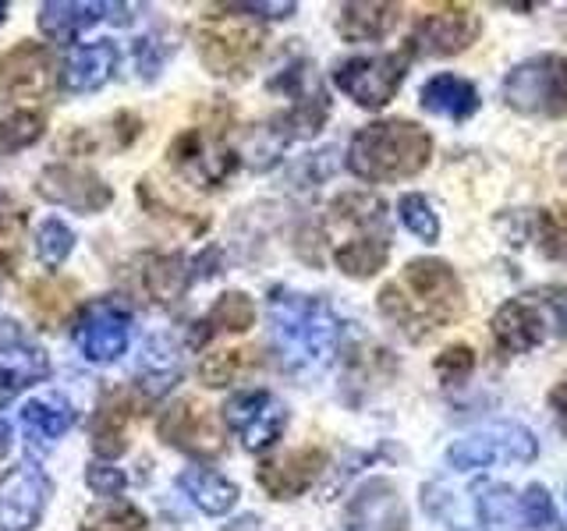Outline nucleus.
Returning a JSON list of instances; mask_svg holds the SVG:
<instances>
[{"label": "nucleus", "instance_id": "nucleus-25", "mask_svg": "<svg viewBox=\"0 0 567 531\" xmlns=\"http://www.w3.org/2000/svg\"><path fill=\"white\" fill-rule=\"evenodd\" d=\"M177 489H182L203 513H209V518H220V513L235 510V503H238V486L206 465L185 468L177 475Z\"/></svg>", "mask_w": 567, "mask_h": 531}, {"label": "nucleus", "instance_id": "nucleus-46", "mask_svg": "<svg viewBox=\"0 0 567 531\" xmlns=\"http://www.w3.org/2000/svg\"><path fill=\"white\" fill-rule=\"evenodd\" d=\"M8 18V0H0V22Z\"/></svg>", "mask_w": 567, "mask_h": 531}, {"label": "nucleus", "instance_id": "nucleus-39", "mask_svg": "<svg viewBox=\"0 0 567 531\" xmlns=\"http://www.w3.org/2000/svg\"><path fill=\"white\" fill-rule=\"evenodd\" d=\"M536 241L546 259L567 262V212H536Z\"/></svg>", "mask_w": 567, "mask_h": 531}, {"label": "nucleus", "instance_id": "nucleus-17", "mask_svg": "<svg viewBox=\"0 0 567 531\" xmlns=\"http://www.w3.org/2000/svg\"><path fill=\"white\" fill-rule=\"evenodd\" d=\"M50 376V358L35 347L18 323H0V407L14 400L25 386Z\"/></svg>", "mask_w": 567, "mask_h": 531}, {"label": "nucleus", "instance_id": "nucleus-42", "mask_svg": "<svg viewBox=\"0 0 567 531\" xmlns=\"http://www.w3.org/2000/svg\"><path fill=\"white\" fill-rule=\"evenodd\" d=\"M472 368H475V351L465 344H454L436 358V372L447 383H461L465 376H472Z\"/></svg>", "mask_w": 567, "mask_h": 531}, {"label": "nucleus", "instance_id": "nucleus-13", "mask_svg": "<svg viewBox=\"0 0 567 531\" xmlns=\"http://www.w3.org/2000/svg\"><path fill=\"white\" fill-rule=\"evenodd\" d=\"M156 436L167 442V447L182 450L188 457H220L224 454V433L217 415L209 412L199 400H177L171 404L156 421Z\"/></svg>", "mask_w": 567, "mask_h": 531}, {"label": "nucleus", "instance_id": "nucleus-9", "mask_svg": "<svg viewBox=\"0 0 567 531\" xmlns=\"http://www.w3.org/2000/svg\"><path fill=\"white\" fill-rule=\"evenodd\" d=\"M415 61V43L408 40L394 53H369V58H348L337 64L333 82L365 111H380L398 96V88Z\"/></svg>", "mask_w": 567, "mask_h": 531}, {"label": "nucleus", "instance_id": "nucleus-45", "mask_svg": "<svg viewBox=\"0 0 567 531\" xmlns=\"http://www.w3.org/2000/svg\"><path fill=\"white\" fill-rule=\"evenodd\" d=\"M8 447H11V425L0 418V457L8 454Z\"/></svg>", "mask_w": 567, "mask_h": 531}, {"label": "nucleus", "instance_id": "nucleus-21", "mask_svg": "<svg viewBox=\"0 0 567 531\" xmlns=\"http://www.w3.org/2000/svg\"><path fill=\"white\" fill-rule=\"evenodd\" d=\"M142 404H146V397H132L128 389H114L100 400L93 429H89V442H93V454L100 460H114L128 450V429Z\"/></svg>", "mask_w": 567, "mask_h": 531}, {"label": "nucleus", "instance_id": "nucleus-12", "mask_svg": "<svg viewBox=\"0 0 567 531\" xmlns=\"http://www.w3.org/2000/svg\"><path fill=\"white\" fill-rule=\"evenodd\" d=\"M224 425L241 439L245 450L262 454L288 429V407L270 389H241L224 404Z\"/></svg>", "mask_w": 567, "mask_h": 531}, {"label": "nucleus", "instance_id": "nucleus-34", "mask_svg": "<svg viewBox=\"0 0 567 531\" xmlns=\"http://www.w3.org/2000/svg\"><path fill=\"white\" fill-rule=\"evenodd\" d=\"M43 128H47V121L35 111L8 114L0 121V156H11V153H22V149L35 146V142L43 138Z\"/></svg>", "mask_w": 567, "mask_h": 531}, {"label": "nucleus", "instance_id": "nucleus-35", "mask_svg": "<svg viewBox=\"0 0 567 531\" xmlns=\"http://www.w3.org/2000/svg\"><path fill=\"white\" fill-rule=\"evenodd\" d=\"M71 248H75V230H71L64 220L50 217L35 227V256L47 266V270H58L64 266V259L71 256Z\"/></svg>", "mask_w": 567, "mask_h": 531}, {"label": "nucleus", "instance_id": "nucleus-18", "mask_svg": "<svg viewBox=\"0 0 567 531\" xmlns=\"http://www.w3.org/2000/svg\"><path fill=\"white\" fill-rule=\"evenodd\" d=\"M53 58L40 43H18L0 61V100H43L53 88Z\"/></svg>", "mask_w": 567, "mask_h": 531}, {"label": "nucleus", "instance_id": "nucleus-27", "mask_svg": "<svg viewBox=\"0 0 567 531\" xmlns=\"http://www.w3.org/2000/svg\"><path fill=\"white\" fill-rule=\"evenodd\" d=\"M401 22V4H344L337 14V32L348 43H377Z\"/></svg>", "mask_w": 567, "mask_h": 531}, {"label": "nucleus", "instance_id": "nucleus-31", "mask_svg": "<svg viewBox=\"0 0 567 531\" xmlns=\"http://www.w3.org/2000/svg\"><path fill=\"white\" fill-rule=\"evenodd\" d=\"M514 524H518V531H564L560 513H557L554 500H549V492L539 482H532L528 489H522Z\"/></svg>", "mask_w": 567, "mask_h": 531}, {"label": "nucleus", "instance_id": "nucleus-29", "mask_svg": "<svg viewBox=\"0 0 567 531\" xmlns=\"http://www.w3.org/2000/svg\"><path fill=\"white\" fill-rule=\"evenodd\" d=\"M75 280H35L25 288V298H29V312L32 319L40 323L43 330H61L68 323L71 309H75Z\"/></svg>", "mask_w": 567, "mask_h": 531}, {"label": "nucleus", "instance_id": "nucleus-16", "mask_svg": "<svg viewBox=\"0 0 567 531\" xmlns=\"http://www.w3.org/2000/svg\"><path fill=\"white\" fill-rule=\"evenodd\" d=\"M478 35V18L465 4H443L430 8L415 18V29L408 40L415 43V53H433V58H454L468 50Z\"/></svg>", "mask_w": 567, "mask_h": 531}, {"label": "nucleus", "instance_id": "nucleus-24", "mask_svg": "<svg viewBox=\"0 0 567 531\" xmlns=\"http://www.w3.org/2000/svg\"><path fill=\"white\" fill-rule=\"evenodd\" d=\"M114 11V4H89V0H47L40 8V29L47 40L71 43L85 29L103 22V14Z\"/></svg>", "mask_w": 567, "mask_h": 531}, {"label": "nucleus", "instance_id": "nucleus-41", "mask_svg": "<svg viewBox=\"0 0 567 531\" xmlns=\"http://www.w3.org/2000/svg\"><path fill=\"white\" fill-rule=\"evenodd\" d=\"M85 486L93 489L96 496H121L124 486H128V478H124V471L114 468L111 460H89Z\"/></svg>", "mask_w": 567, "mask_h": 531}, {"label": "nucleus", "instance_id": "nucleus-37", "mask_svg": "<svg viewBox=\"0 0 567 531\" xmlns=\"http://www.w3.org/2000/svg\"><path fill=\"white\" fill-rule=\"evenodd\" d=\"M22 230H25V209L0 199V280L14 273L18 248H22Z\"/></svg>", "mask_w": 567, "mask_h": 531}, {"label": "nucleus", "instance_id": "nucleus-30", "mask_svg": "<svg viewBox=\"0 0 567 531\" xmlns=\"http://www.w3.org/2000/svg\"><path fill=\"white\" fill-rule=\"evenodd\" d=\"M256 326V305L252 298L241 294V291H227L217 298V305L209 309V315L203 319L199 326L192 333V344H209L217 333H245Z\"/></svg>", "mask_w": 567, "mask_h": 531}, {"label": "nucleus", "instance_id": "nucleus-32", "mask_svg": "<svg viewBox=\"0 0 567 531\" xmlns=\"http://www.w3.org/2000/svg\"><path fill=\"white\" fill-rule=\"evenodd\" d=\"M475 510L489 531H507L514 524V513H518V496L511 486L483 482L475 489Z\"/></svg>", "mask_w": 567, "mask_h": 531}, {"label": "nucleus", "instance_id": "nucleus-28", "mask_svg": "<svg viewBox=\"0 0 567 531\" xmlns=\"http://www.w3.org/2000/svg\"><path fill=\"white\" fill-rule=\"evenodd\" d=\"M71 425H75V407L61 397H35L22 407V429L32 447H53Z\"/></svg>", "mask_w": 567, "mask_h": 531}, {"label": "nucleus", "instance_id": "nucleus-19", "mask_svg": "<svg viewBox=\"0 0 567 531\" xmlns=\"http://www.w3.org/2000/svg\"><path fill=\"white\" fill-rule=\"evenodd\" d=\"M348 531H408V510L394 482L372 478L359 486L344 510Z\"/></svg>", "mask_w": 567, "mask_h": 531}, {"label": "nucleus", "instance_id": "nucleus-26", "mask_svg": "<svg viewBox=\"0 0 567 531\" xmlns=\"http://www.w3.org/2000/svg\"><path fill=\"white\" fill-rule=\"evenodd\" d=\"M419 100L430 114L451 117V121H468L478 111V88L468 79L451 75V71H443V75H433L425 82Z\"/></svg>", "mask_w": 567, "mask_h": 531}, {"label": "nucleus", "instance_id": "nucleus-1", "mask_svg": "<svg viewBox=\"0 0 567 531\" xmlns=\"http://www.w3.org/2000/svg\"><path fill=\"white\" fill-rule=\"evenodd\" d=\"M380 312L408 341H430L465 315V288L451 262L430 256L412 259L401 277L380 291Z\"/></svg>", "mask_w": 567, "mask_h": 531}, {"label": "nucleus", "instance_id": "nucleus-33", "mask_svg": "<svg viewBox=\"0 0 567 531\" xmlns=\"http://www.w3.org/2000/svg\"><path fill=\"white\" fill-rule=\"evenodd\" d=\"M256 365V351H217V354H206L203 365H199V379L213 389L230 386L235 379H241L245 372H252Z\"/></svg>", "mask_w": 567, "mask_h": 531}, {"label": "nucleus", "instance_id": "nucleus-5", "mask_svg": "<svg viewBox=\"0 0 567 531\" xmlns=\"http://www.w3.org/2000/svg\"><path fill=\"white\" fill-rule=\"evenodd\" d=\"M567 336V288H539L504 301L493 315V341L504 354H528Z\"/></svg>", "mask_w": 567, "mask_h": 531}, {"label": "nucleus", "instance_id": "nucleus-36", "mask_svg": "<svg viewBox=\"0 0 567 531\" xmlns=\"http://www.w3.org/2000/svg\"><path fill=\"white\" fill-rule=\"evenodd\" d=\"M398 217H401V223L412 230L419 241H425V244H436L440 241V217H436V209H433L430 199H425V195H419V191L401 195Z\"/></svg>", "mask_w": 567, "mask_h": 531}, {"label": "nucleus", "instance_id": "nucleus-15", "mask_svg": "<svg viewBox=\"0 0 567 531\" xmlns=\"http://www.w3.org/2000/svg\"><path fill=\"white\" fill-rule=\"evenodd\" d=\"M35 191L43 195L47 202L64 206L71 212H103L114 202L111 185L103 181L96 170L75 167V164H50L40 170V181Z\"/></svg>", "mask_w": 567, "mask_h": 531}, {"label": "nucleus", "instance_id": "nucleus-10", "mask_svg": "<svg viewBox=\"0 0 567 531\" xmlns=\"http://www.w3.org/2000/svg\"><path fill=\"white\" fill-rule=\"evenodd\" d=\"M536 457H539V439L525 425L501 421L454 439L447 450V465L454 471H475L489 465H528Z\"/></svg>", "mask_w": 567, "mask_h": 531}, {"label": "nucleus", "instance_id": "nucleus-40", "mask_svg": "<svg viewBox=\"0 0 567 531\" xmlns=\"http://www.w3.org/2000/svg\"><path fill=\"white\" fill-rule=\"evenodd\" d=\"M171 53H174V43L167 40V35H142V40L135 43V58H138L142 79H156Z\"/></svg>", "mask_w": 567, "mask_h": 531}, {"label": "nucleus", "instance_id": "nucleus-43", "mask_svg": "<svg viewBox=\"0 0 567 531\" xmlns=\"http://www.w3.org/2000/svg\"><path fill=\"white\" fill-rule=\"evenodd\" d=\"M230 11H238L245 18H256V22H266V18H291L295 4H227Z\"/></svg>", "mask_w": 567, "mask_h": 531}, {"label": "nucleus", "instance_id": "nucleus-11", "mask_svg": "<svg viewBox=\"0 0 567 531\" xmlns=\"http://www.w3.org/2000/svg\"><path fill=\"white\" fill-rule=\"evenodd\" d=\"M132 341V309L121 298H96L85 305L75 323V344L85 362L111 365L117 362Z\"/></svg>", "mask_w": 567, "mask_h": 531}, {"label": "nucleus", "instance_id": "nucleus-3", "mask_svg": "<svg viewBox=\"0 0 567 531\" xmlns=\"http://www.w3.org/2000/svg\"><path fill=\"white\" fill-rule=\"evenodd\" d=\"M433 138L415 121L386 117L372 121L351 135L348 146V170L369 185H390L408 181L430 167Z\"/></svg>", "mask_w": 567, "mask_h": 531}, {"label": "nucleus", "instance_id": "nucleus-20", "mask_svg": "<svg viewBox=\"0 0 567 531\" xmlns=\"http://www.w3.org/2000/svg\"><path fill=\"white\" fill-rule=\"evenodd\" d=\"M327 468V454L319 447H301V450H288L277 454L270 460H262L256 471V482L274 496V500H295L306 489H312V482Z\"/></svg>", "mask_w": 567, "mask_h": 531}, {"label": "nucleus", "instance_id": "nucleus-14", "mask_svg": "<svg viewBox=\"0 0 567 531\" xmlns=\"http://www.w3.org/2000/svg\"><path fill=\"white\" fill-rule=\"evenodd\" d=\"M50 496L53 486L40 465H14L0 478V531H32L43 521Z\"/></svg>", "mask_w": 567, "mask_h": 531}, {"label": "nucleus", "instance_id": "nucleus-2", "mask_svg": "<svg viewBox=\"0 0 567 531\" xmlns=\"http://www.w3.org/2000/svg\"><path fill=\"white\" fill-rule=\"evenodd\" d=\"M344 323L330 301L288 288L270 291V341L277 362L291 376L323 372L341 351Z\"/></svg>", "mask_w": 567, "mask_h": 531}, {"label": "nucleus", "instance_id": "nucleus-6", "mask_svg": "<svg viewBox=\"0 0 567 531\" xmlns=\"http://www.w3.org/2000/svg\"><path fill=\"white\" fill-rule=\"evenodd\" d=\"M224 11H230L224 4ZM195 46L209 75L217 79H245L256 67L266 46V29L256 18H245L238 11L230 14H209L195 29Z\"/></svg>", "mask_w": 567, "mask_h": 531}, {"label": "nucleus", "instance_id": "nucleus-38", "mask_svg": "<svg viewBox=\"0 0 567 531\" xmlns=\"http://www.w3.org/2000/svg\"><path fill=\"white\" fill-rule=\"evenodd\" d=\"M82 531H150L146 513L135 510L132 503H111L96 510L93 518L82 524Z\"/></svg>", "mask_w": 567, "mask_h": 531}, {"label": "nucleus", "instance_id": "nucleus-8", "mask_svg": "<svg viewBox=\"0 0 567 531\" xmlns=\"http://www.w3.org/2000/svg\"><path fill=\"white\" fill-rule=\"evenodd\" d=\"M167 159L177 177H185L192 188H220L238 170V153L227 142L220 124H195L182 135H174Z\"/></svg>", "mask_w": 567, "mask_h": 531}, {"label": "nucleus", "instance_id": "nucleus-23", "mask_svg": "<svg viewBox=\"0 0 567 531\" xmlns=\"http://www.w3.org/2000/svg\"><path fill=\"white\" fill-rule=\"evenodd\" d=\"M117 61H121V50L111 40L82 43L71 50L61 64V85L68 93H93V88H103L114 79Z\"/></svg>", "mask_w": 567, "mask_h": 531}, {"label": "nucleus", "instance_id": "nucleus-7", "mask_svg": "<svg viewBox=\"0 0 567 531\" xmlns=\"http://www.w3.org/2000/svg\"><path fill=\"white\" fill-rule=\"evenodd\" d=\"M504 100L514 114L525 117H567V58L536 53L514 64L504 79Z\"/></svg>", "mask_w": 567, "mask_h": 531}, {"label": "nucleus", "instance_id": "nucleus-44", "mask_svg": "<svg viewBox=\"0 0 567 531\" xmlns=\"http://www.w3.org/2000/svg\"><path fill=\"white\" fill-rule=\"evenodd\" d=\"M549 404H554V412L567 421V376L554 386V394H549Z\"/></svg>", "mask_w": 567, "mask_h": 531}, {"label": "nucleus", "instance_id": "nucleus-4", "mask_svg": "<svg viewBox=\"0 0 567 531\" xmlns=\"http://www.w3.org/2000/svg\"><path fill=\"white\" fill-rule=\"evenodd\" d=\"M330 230H341L333 241V262L344 277L369 280L390 259V217L386 202L365 191H348L330 206Z\"/></svg>", "mask_w": 567, "mask_h": 531}, {"label": "nucleus", "instance_id": "nucleus-22", "mask_svg": "<svg viewBox=\"0 0 567 531\" xmlns=\"http://www.w3.org/2000/svg\"><path fill=\"white\" fill-rule=\"evenodd\" d=\"M135 291L153 305H177L185 298L192 277V262L185 256H142L132 266Z\"/></svg>", "mask_w": 567, "mask_h": 531}]
</instances>
